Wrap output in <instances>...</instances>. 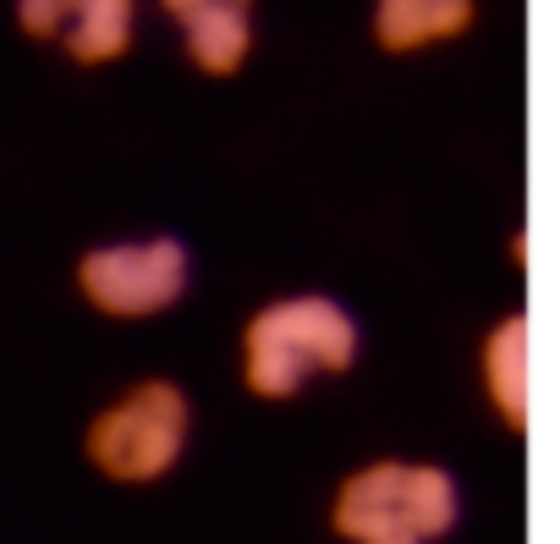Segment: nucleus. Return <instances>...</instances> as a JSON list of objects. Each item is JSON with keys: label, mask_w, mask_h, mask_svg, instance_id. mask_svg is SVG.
Instances as JSON below:
<instances>
[{"label": "nucleus", "mask_w": 560, "mask_h": 544, "mask_svg": "<svg viewBox=\"0 0 560 544\" xmlns=\"http://www.w3.org/2000/svg\"><path fill=\"white\" fill-rule=\"evenodd\" d=\"M363 331L352 309L330 292H287L247 314L236 369L242 391L258 402H292L314 380H336L358 363Z\"/></svg>", "instance_id": "obj_1"}, {"label": "nucleus", "mask_w": 560, "mask_h": 544, "mask_svg": "<svg viewBox=\"0 0 560 544\" xmlns=\"http://www.w3.org/2000/svg\"><path fill=\"white\" fill-rule=\"evenodd\" d=\"M192 440V402L176 380H132L121 396H110L89 429H83V456L105 484L121 489H149L176 462L187 456Z\"/></svg>", "instance_id": "obj_3"}, {"label": "nucleus", "mask_w": 560, "mask_h": 544, "mask_svg": "<svg viewBox=\"0 0 560 544\" xmlns=\"http://www.w3.org/2000/svg\"><path fill=\"white\" fill-rule=\"evenodd\" d=\"M478 23V0H374L369 34L385 56H418L456 45Z\"/></svg>", "instance_id": "obj_7"}, {"label": "nucleus", "mask_w": 560, "mask_h": 544, "mask_svg": "<svg viewBox=\"0 0 560 544\" xmlns=\"http://www.w3.org/2000/svg\"><path fill=\"white\" fill-rule=\"evenodd\" d=\"M456 522V473L412 456H374L352 467L330 500V533L341 544H440Z\"/></svg>", "instance_id": "obj_2"}, {"label": "nucleus", "mask_w": 560, "mask_h": 544, "mask_svg": "<svg viewBox=\"0 0 560 544\" xmlns=\"http://www.w3.org/2000/svg\"><path fill=\"white\" fill-rule=\"evenodd\" d=\"M182 28V50L203 78H236L253 56V0H160Z\"/></svg>", "instance_id": "obj_6"}, {"label": "nucleus", "mask_w": 560, "mask_h": 544, "mask_svg": "<svg viewBox=\"0 0 560 544\" xmlns=\"http://www.w3.org/2000/svg\"><path fill=\"white\" fill-rule=\"evenodd\" d=\"M78 298L100 320H160L171 314L187 287H192V253L176 236H127V242H100L78 253Z\"/></svg>", "instance_id": "obj_4"}, {"label": "nucleus", "mask_w": 560, "mask_h": 544, "mask_svg": "<svg viewBox=\"0 0 560 544\" xmlns=\"http://www.w3.org/2000/svg\"><path fill=\"white\" fill-rule=\"evenodd\" d=\"M478 385L511 435H527V314H500L478 342Z\"/></svg>", "instance_id": "obj_8"}, {"label": "nucleus", "mask_w": 560, "mask_h": 544, "mask_svg": "<svg viewBox=\"0 0 560 544\" xmlns=\"http://www.w3.org/2000/svg\"><path fill=\"white\" fill-rule=\"evenodd\" d=\"M18 28L78 67H110L138 39V0H18Z\"/></svg>", "instance_id": "obj_5"}]
</instances>
